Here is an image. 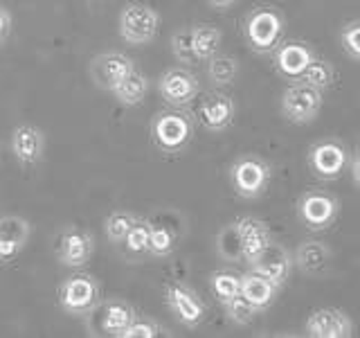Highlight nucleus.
Listing matches in <instances>:
<instances>
[{
  "label": "nucleus",
  "instance_id": "nucleus-1",
  "mask_svg": "<svg viewBox=\"0 0 360 338\" xmlns=\"http://www.w3.org/2000/svg\"><path fill=\"white\" fill-rule=\"evenodd\" d=\"M194 138V120L183 111H162L151 120V142L162 154H180Z\"/></svg>",
  "mask_w": 360,
  "mask_h": 338
},
{
  "label": "nucleus",
  "instance_id": "nucleus-2",
  "mask_svg": "<svg viewBox=\"0 0 360 338\" xmlns=\"http://www.w3.org/2000/svg\"><path fill=\"white\" fill-rule=\"evenodd\" d=\"M243 34L255 52H275V48L281 43V37H284V16L275 7H257L248 14Z\"/></svg>",
  "mask_w": 360,
  "mask_h": 338
},
{
  "label": "nucleus",
  "instance_id": "nucleus-3",
  "mask_svg": "<svg viewBox=\"0 0 360 338\" xmlns=\"http://www.w3.org/2000/svg\"><path fill=\"white\" fill-rule=\"evenodd\" d=\"M160 14L146 3H127L120 11V37L131 45H146L158 37Z\"/></svg>",
  "mask_w": 360,
  "mask_h": 338
},
{
  "label": "nucleus",
  "instance_id": "nucleus-4",
  "mask_svg": "<svg viewBox=\"0 0 360 338\" xmlns=\"http://www.w3.org/2000/svg\"><path fill=\"white\" fill-rule=\"evenodd\" d=\"M99 300V284L88 273L65 277L59 287V307L70 315H86Z\"/></svg>",
  "mask_w": 360,
  "mask_h": 338
},
{
  "label": "nucleus",
  "instance_id": "nucleus-5",
  "mask_svg": "<svg viewBox=\"0 0 360 338\" xmlns=\"http://www.w3.org/2000/svg\"><path fill=\"white\" fill-rule=\"evenodd\" d=\"M270 176H273L270 165L257 156H243L230 169L232 187L241 199L262 196L270 183Z\"/></svg>",
  "mask_w": 360,
  "mask_h": 338
},
{
  "label": "nucleus",
  "instance_id": "nucleus-6",
  "mask_svg": "<svg viewBox=\"0 0 360 338\" xmlns=\"http://www.w3.org/2000/svg\"><path fill=\"white\" fill-rule=\"evenodd\" d=\"M338 210H340V203L324 189H309L297 201V214L302 223L315 232L331 228V223L338 217Z\"/></svg>",
  "mask_w": 360,
  "mask_h": 338
},
{
  "label": "nucleus",
  "instance_id": "nucleus-7",
  "mask_svg": "<svg viewBox=\"0 0 360 338\" xmlns=\"http://www.w3.org/2000/svg\"><path fill=\"white\" fill-rule=\"evenodd\" d=\"M88 330L90 334H101V336H122V332L133 323L138 313L124 300H106L97 302L93 309L88 311Z\"/></svg>",
  "mask_w": 360,
  "mask_h": 338
},
{
  "label": "nucleus",
  "instance_id": "nucleus-8",
  "mask_svg": "<svg viewBox=\"0 0 360 338\" xmlns=\"http://www.w3.org/2000/svg\"><path fill=\"white\" fill-rule=\"evenodd\" d=\"M322 108V93L313 86L297 82L284 90L281 97V113L292 124H309L318 118Z\"/></svg>",
  "mask_w": 360,
  "mask_h": 338
},
{
  "label": "nucleus",
  "instance_id": "nucleus-9",
  "mask_svg": "<svg viewBox=\"0 0 360 338\" xmlns=\"http://www.w3.org/2000/svg\"><path fill=\"white\" fill-rule=\"evenodd\" d=\"M160 97L174 108H185L198 97L200 84L196 75H191L185 68H169L158 79Z\"/></svg>",
  "mask_w": 360,
  "mask_h": 338
},
{
  "label": "nucleus",
  "instance_id": "nucleus-10",
  "mask_svg": "<svg viewBox=\"0 0 360 338\" xmlns=\"http://www.w3.org/2000/svg\"><path fill=\"white\" fill-rule=\"evenodd\" d=\"M349 165V151L338 140H322L309 149L311 172L322 180H333L340 176Z\"/></svg>",
  "mask_w": 360,
  "mask_h": 338
},
{
  "label": "nucleus",
  "instance_id": "nucleus-11",
  "mask_svg": "<svg viewBox=\"0 0 360 338\" xmlns=\"http://www.w3.org/2000/svg\"><path fill=\"white\" fill-rule=\"evenodd\" d=\"M131 70H135V63L124 52H104L90 61V77H93L95 86L101 90H108V93H112V88Z\"/></svg>",
  "mask_w": 360,
  "mask_h": 338
},
{
  "label": "nucleus",
  "instance_id": "nucleus-12",
  "mask_svg": "<svg viewBox=\"0 0 360 338\" xmlns=\"http://www.w3.org/2000/svg\"><path fill=\"white\" fill-rule=\"evenodd\" d=\"M354 334L352 318L335 307L315 309L307 320V336L311 338H349Z\"/></svg>",
  "mask_w": 360,
  "mask_h": 338
},
{
  "label": "nucleus",
  "instance_id": "nucleus-13",
  "mask_svg": "<svg viewBox=\"0 0 360 338\" xmlns=\"http://www.w3.org/2000/svg\"><path fill=\"white\" fill-rule=\"evenodd\" d=\"M167 307L189 330H194L205 318V302L185 284H169L167 287Z\"/></svg>",
  "mask_w": 360,
  "mask_h": 338
},
{
  "label": "nucleus",
  "instance_id": "nucleus-14",
  "mask_svg": "<svg viewBox=\"0 0 360 338\" xmlns=\"http://www.w3.org/2000/svg\"><path fill=\"white\" fill-rule=\"evenodd\" d=\"M250 268L255 273L264 275L266 280H270L277 289H281L290 277V268H292V257L288 255V251L284 246H279L275 242H270L264 253L259 255L255 262L250 264Z\"/></svg>",
  "mask_w": 360,
  "mask_h": 338
},
{
  "label": "nucleus",
  "instance_id": "nucleus-15",
  "mask_svg": "<svg viewBox=\"0 0 360 338\" xmlns=\"http://www.w3.org/2000/svg\"><path fill=\"white\" fill-rule=\"evenodd\" d=\"M95 251L93 234L79 228H68L59 237V262L68 268H82L90 262Z\"/></svg>",
  "mask_w": 360,
  "mask_h": 338
},
{
  "label": "nucleus",
  "instance_id": "nucleus-16",
  "mask_svg": "<svg viewBox=\"0 0 360 338\" xmlns=\"http://www.w3.org/2000/svg\"><path fill=\"white\" fill-rule=\"evenodd\" d=\"M32 225L27 219L18 214H7L0 217V264L11 262L30 239Z\"/></svg>",
  "mask_w": 360,
  "mask_h": 338
},
{
  "label": "nucleus",
  "instance_id": "nucleus-17",
  "mask_svg": "<svg viewBox=\"0 0 360 338\" xmlns=\"http://www.w3.org/2000/svg\"><path fill=\"white\" fill-rule=\"evenodd\" d=\"M236 106L232 97L225 93H210L207 97H202L200 106H198V120L200 124L212 133L225 131L234 120Z\"/></svg>",
  "mask_w": 360,
  "mask_h": 338
},
{
  "label": "nucleus",
  "instance_id": "nucleus-18",
  "mask_svg": "<svg viewBox=\"0 0 360 338\" xmlns=\"http://www.w3.org/2000/svg\"><path fill=\"white\" fill-rule=\"evenodd\" d=\"M313 50L302 41H288L275 48V68L281 77L300 79L307 70V65L313 61Z\"/></svg>",
  "mask_w": 360,
  "mask_h": 338
},
{
  "label": "nucleus",
  "instance_id": "nucleus-19",
  "mask_svg": "<svg viewBox=\"0 0 360 338\" xmlns=\"http://www.w3.org/2000/svg\"><path fill=\"white\" fill-rule=\"evenodd\" d=\"M43 149H45V135L39 127L18 124L11 131V151H14L20 165H34L37 161H41Z\"/></svg>",
  "mask_w": 360,
  "mask_h": 338
},
{
  "label": "nucleus",
  "instance_id": "nucleus-20",
  "mask_svg": "<svg viewBox=\"0 0 360 338\" xmlns=\"http://www.w3.org/2000/svg\"><path fill=\"white\" fill-rule=\"evenodd\" d=\"M292 262L297 264V268L304 275L322 277L329 273V268H331V248L322 242H315V239L302 242L297 246Z\"/></svg>",
  "mask_w": 360,
  "mask_h": 338
},
{
  "label": "nucleus",
  "instance_id": "nucleus-21",
  "mask_svg": "<svg viewBox=\"0 0 360 338\" xmlns=\"http://www.w3.org/2000/svg\"><path fill=\"white\" fill-rule=\"evenodd\" d=\"M236 225H239V237H241V257L248 264H252L264 253V248L273 242V237H270L268 225L262 219L241 217L236 219Z\"/></svg>",
  "mask_w": 360,
  "mask_h": 338
},
{
  "label": "nucleus",
  "instance_id": "nucleus-22",
  "mask_svg": "<svg viewBox=\"0 0 360 338\" xmlns=\"http://www.w3.org/2000/svg\"><path fill=\"white\" fill-rule=\"evenodd\" d=\"M277 287L273 284L270 280H266L264 275L255 273V270H250V273L241 275V296L252 304V307H257L259 311L268 309L270 304H273L275 296H277Z\"/></svg>",
  "mask_w": 360,
  "mask_h": 338
},
{
  "label": "nucleus",
  "instance_id": "nucleus-23",
  "mask_svg": "<svg viewBox=\"0 0 360 338\" xmlns=\"http://www.w3.org/2000/svg\"><path fill=\"white\" fill-rule=\"evenodd\" d=\"M146 93H149V77L144 73H140L138 68L131 70L122 82L112 88V95L124 106H138L144 101Z\"/></svg>",
  "mask_w": 360,
  "mask_h": 338
},
{
  "label": "nucleus",
  "instance_id": "nucleus-24",
  "mask_svg": "<svg viewBox=\"0 0 360 338\" xmlns=\"http://www.w3.org/2000/svg\"><path fill=\"white\" fill-rule=\"evenodd\" d=\"M223 34L219 27L212 25H196L191 27V48H194L196 61H210L221 48Z\"/></svg>",
  "mask_w": 360,
  "mask_h": 338
},
{
  "label": "nucleus",
  "instance_id": "nucleus-25",
  "mask_svg": "<svg viewBox=\"0 0 360 338\" xmlns=\"http://www.w3.org/2000/svg\"><path fill=\"white\" fill-rule=\"evenodd\" d=\"M210 289L221 304L230 302L232 298L241 296V275L234 270H217L210 277Z\"/></svg>",
  "mask_w": 360,
  "mask_h": 338
},
{
  "label": "nucleus",
  "instance_id": "nucleus-26",
  "mask_svg": "<svg viewBox=\"0 0 360 338\" xmlns=\"http://www.w3.org/2000/svg\"><path fill=\"white\" fill-rule=\"evenodd\" d=\"M236 73H239V61L230 54H214L207 65V77L214 86H228L234 82Z\"/></svg>",
  "mask_w": 360,
  "mask_h": 338
},
{
  "label": "nucleus",
  "instance_id": "nucleus-27",
  "mask_svg": "<svg viewBox=\"0 0 360 338\" xmlns=\"http://www.w3.org/2000/svg\"><path fill=\"white\" fill-rule=\"evenodd\" d=\"M217 251L225 262H239V259H243L241 257V237H239V225H236V221L221 228V232L217 234Z\"/></svg>",
  "mask_w": 360,
  "mask_h": 338
},
{
  "label": "nucleus",
  "instance_id": "nucleus-28",
  "mask_svg": "<svg viewBox=\"0 0 360 338\" xmlns=\"http://www.w3.org/2000/svg\"><path fill=\"white\" fill-rule=\"evenodd\" d=\"M149 242H151V223L146 219H135L122 244L129 255H146L149 253Z\"/></svg>",
  "mask_w": 360,
  "mask_h": 338
},
{
  "label": "nucleus",
  "instance_id": "nucleus-29",
  "mask_svg": "<svg viewBox=\"0 0 360 338\" xmlns=\"http://www.w3.org/2000/svg\"><path fill=\"white\" fill-rule=\"evenodd\" d=\"M333 79H335V73H333L331 63H326L322 59H315V56H313V61L307 65V70H304V75L300 77V82L309 84V86H313L315 90H320V93H322V90L331 88Z\"/></svg>",
  "mask_w": 360,
  "mask_h": 338
},
{
  "label": "nucleus",
  "instance_id": "nucleus-30",
  "mask_svg": "<svg viewBox=\"0 0 360 338\" xmlns=\"http://www.w3.org/2000/svg\"><path fill=\"white\" fill-rule=\"evenodd\" d=\"M135 214L127 212V210H117V212H112L110 217L106 219L104 223V230H106V237H108V242L110 244H122L124 242V237L129 234L131 230V225L135 223Z\"/></svg>",
  "mask_w": 360,
  "mask_h": 338
},
{
  "label": "nucleus",
  "instance_id": "nucleus-31",
  "mask_svg": "<svg viewBox=\"0 0 360 338\" xmlns=\"http://www.w3.org/2000/svg\"><path fill=\"white\" fill-rule=\"evenodd\" d=\"M176 248V232L167 225H153L151 223V242H149V255L153 257H169Z\"/></svg>",
  "mask_w": 360,
  "mask_h": 338
},
{
  "label": "nucleus",
  "instance_id": "nucleus-32",
  "mask_svg": "<svg viewBox=\"0 0 360 338\" xmlns=\"http://www.w3.org/2000/svg\"><path fill=\"white\" fill-rule=\"evenodd\" d=\"M223 307H225V313H228V318L234 325H250L255 320V315L259 313V309L252 307V304L248 302L243 296L232 298L230 302H225Z\"/></svg>",
  "mask_w": 360,
  "mask_h": 338
},
{
  "label": "nucleus",
  "instance_id": "nucleus-33",
  "mask_svg": "<svg viewBox=\"0 0 360 338\" xmlns=\"http://www.w3.org/2000/svg\"><path fill=\"white\" fill-rule=\"evenodd\" d=\"M160 334V325L144 315H135L133 323L122 332L120 338H155Z\"/></svg>",
  "mask_w": 360,
  "mask_h": 338
},
{
  "label": "nucleus",
  "instance_id": "nucleus-34",
  "mask_svg": "<svg viewBox=\"0 0 360 338\" xmlns=\"http://www.w3.org/2000/svg\"><path fill=\"white\" fill-rule=\"evenodd\" d=\"M172 52L178 61H196L194 48H191V27L178 30L172 37Z\"/></svg>",
  "mask_w": 360,
  "mask_h": 338
},
{
  "label": "nucleus",
  "instance_id": "nucleus-35",
  "mask_svg": "<svg viewBox=\"0 0 360 338\" xmlns=\"http://www.w3.org/2000/svg\"><path fill=\"white\" fill-rule=\"evenodd\" d=\"M340 43L345 52L352 56V59L360 61V20H352L347 23L340 32Z\"/></svg>",
  "mask_w": 360,
  "mask_h": 338
},
{
  "label": "nucleus",
  "instance_id": "nucleus-36",
  "mask_svg": "<svg viewBox=\"0 0 360 338\" xmlns=\"http://www.w3.org/2000/svg\"><path fill=\"white\" fill-rule=\"evenodd\" d=\"M9 34H11V14L5 7H0V45L7 41Z\"/></svg>",
  "mask_w": 360,
  "mask_h": 338
},
{
  "label": "nucleus",
  "instance_id": "nucleus-37",
  "mask_svg": "<svg viewBox=\"0 0 360 338\" xmlns=\"http://www.w3.org/2000/svg\"><path fill=\"white\" fill-rule=\"evenodd\" d=\"M349 169H352V176H354V183L360 189V146L354 151V158L349 161Z\"/></svg>",
  "mask_w": 360,
  "mask_h": 338
},
{
  "label": "nucleus",
  "instance_id": "nucleus-38",
  "mask_svg": "<svg viewBox=\"0 0 360 338\" xmlns=\"http://www.w3.org/2000/svg\"><path fill=\"white\" fill-rule=\"evenodd\" d=\"M207 3H210V7H214L217 11H225V9H230L236 3V0H207Z\"/></svg>",
  "mask_w": 360,
  "mask_h": 338
}]
</instances>
